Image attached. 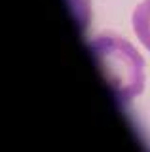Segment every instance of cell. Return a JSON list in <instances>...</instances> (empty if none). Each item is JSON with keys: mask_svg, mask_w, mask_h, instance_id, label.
Wrapping results in <instances>:
<instances>
[{"mask_svg": "<svg viewBox=\"0 0 150 152\" xmlns=\"http://www.w3.org/2000/svg\"><path fill=\"white\" fill-rule=\"evenodd\" d=\"M90 50L114 97L122 104L131 103L143 93L144 61L127 40L112 32H101L90 40Z\"/></svg>", "mask_w": 150, "mask_h": 152, "instance_id": "6da1fadb", "label": "cell"}, {"mask_svg": "<svg viewBox=\"0 0 150 152\" xmlns=\"http://www.w3.org/2000/svg\"><path fill=\"white\" fill-rule=\"evenodd\" d=\"M131 27L139 42L150 51V0H143L131 13Z\"/></svg>", "mask_w": 150, "mask_h": 152, "instance_id": "7a4b0ae2", "label": "cell"}]
</instances>
